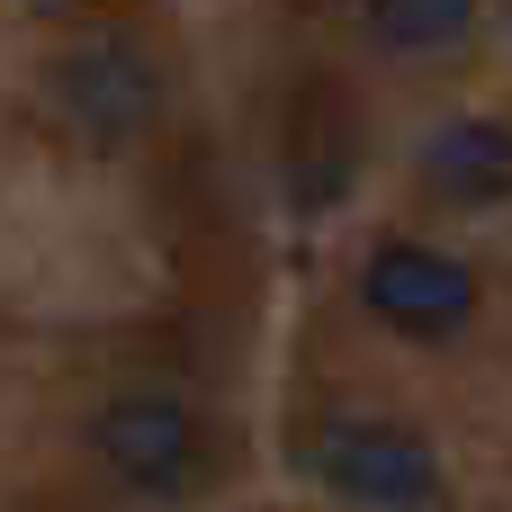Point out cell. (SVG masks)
<instances>
[{
    "label": "cell",
    "mask_w": 512,
    "mask_h": 512,
    "mask_svg": "<svg viewBox=\"0 0 512 512\" xmlns=\"http://www.w3.org/2000/svg\"><path fill=\"white\" fill-rule=\"evenodd\" d=\"M360 306L414 342H450L468 315H477V279L450 261V252H423V243H378L369 270H360Z\"/></svg>",
    "instance_id": "4"
},
{
    "label": "cell",
    "mask_w": 512,
    "mask_h": 512,
    "mask_svg": "<svg viewBox=\"0 0 512 512\" xmlns=\"http://www.w3.org/2000/svg\"><path fill=\"white\" fill-rule=\"evenodd\" d=\"M315 477L369 512H432V495H441V468L405 423H333V432H315Z\"/></svg>",
    "instance_id": "3"
},
{
    "label": "cell",
    "mask_w": 512,
    "mask_h": 512,
    "mask_svg": "<svg viewBox=\"0 0 512 512\" xmlns=\"http://www.w3.org/2000/svg\"><path fill=\"white\" fill-rule=\"evenodd\" d=\"M423 171H432V189L441 198H504L512 189V126L504 117H459V126H441L432 144H423Z\"/></svg>",
    "instance_id": "5"
},
{
    "label": "cell",
    "mask_w": 512,
    "mask_h": 512,
    "mask_svg": "<svg viewBox=\"0 0 512 512\" xmlns=\"http://www.w3.org/2000/svg\"><path fill=\"white\" fill-rule=\"evenodd\" d=\"M90 450L135 495H189L207 477V423H198V405H180L162 387H135V396L99 405L90 414Z\"/></svg>",
    "instance_id": "1"
},
{
    "label": "cell",
    "mask_w": 512,
    "mask_h": 512,
    "mask_svg": "<svg viewBox=\"0 0 512 512\" xmlns=\"http://www.w3.org/2000/svg\"><path fill=\"white\" fill-rule=\"evenodd\" d=\"M54 108L90 135V144H135L162 117V72L135 36H90L54 63Z\"/></svg>",
    "instance_id": "2"
},
{
    "label": "cell",
    "mask_w": 512,
    "mask_h": 512,
    "mask_svg": "<svg viewBox=\"0 0 512 512\" xmlns=\"http://www.w3.org/2000/svg\"><path fill=\"white\" fill-rule=\"evenodd\" d=\"M468 18H477V0H369V27L396 54H441L468 36Z\"/></svg>",
    "instance_id": "6"
}]
</instances>
